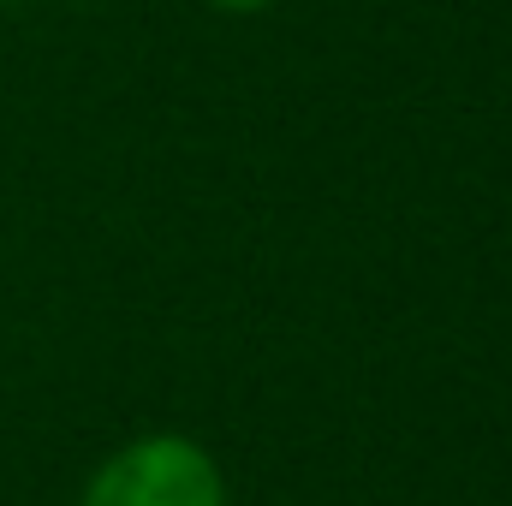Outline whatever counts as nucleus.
I'll list each match as a JSON object with an SVG mask.
<instances>
[{
	"instance_id": "1",
	"label": "nucleus",
	"mask_w": 512,
	"mask_h": 506,
	"mask_svg": "<svg viewBox=\"0 0 512 506\" xmlns=\"http://www.w3.org/2000/svg\"><path fill=\"white\" fill-rule=\"evenodd\" d=\"M78 506H227V477L197 435L149 429L90 471Z\"/></svg>"
},
{
	"instance_id": "2",
	"label": "nucleus",
	"mask_w": 512,
	"mask_h": 506,
	"mask_svg": "<svg viewBox=\"0 0 512 506\" xmlns=\"http://www.w3.org/2000/svg\"><path fill=\"white\" fill-rule=\"evenodd\" d=\"M215 12H233V18H251V12H268V6H280V0H209Z\"/></svg>"
}]
</instances>
